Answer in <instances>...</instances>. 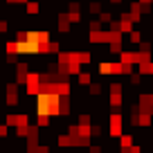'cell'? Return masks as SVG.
<instances>
[{"instance_id": "1", "label": "cell", "mask_w": 153, "mask_h": 153, "mask_svg": "<svg viewBox=\"0 0 153 153\" xmlns=\"http://www.w3.org/2000/svg\"><path fill=\"white\" fill-rule=\"evenodd\" d=\"M27 11H29V14H36V11H38V5H36V2H27Z\"/></svg>"}]
</instances>
